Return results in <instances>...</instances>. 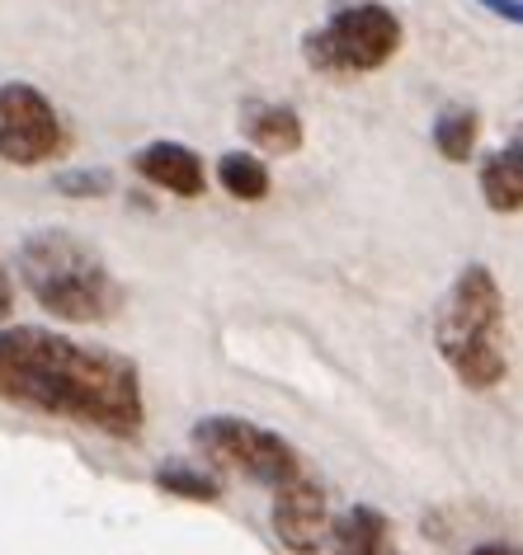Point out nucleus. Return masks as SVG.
<instances>
[{"instance_id": "15", "label": "nucleus", "mask_w": 523, "mask_h": 555, "mask_svg": "<svg viewBox=\"0 0 523 555\" xmlns=\"http://www.w3.org/2000/svg\"><path fill=\"white\" fill-rule=\"evenodd\" d=\"M114 189V175L109 170H62L58 175V193H66V198H104V193Z\"/></svg>"}, {"instance_id": "17", "label": "nucleus", "mask_w": 523, "mask_h": 555, "mask_svg": "<svg viewBox=\"0 0 523 555\" xmlns=\"http://www.w3.org/2000/svg\"><path fill=\"white\" fill-rule=\"evenodd\" d=\"M467 555H519V551L509 546V541H481V546H472Z\"/></svg>"}, {"instance_id": "9", "label": "nucleus", "mask_w": 523, "mask_h": 555, "mask_svg": "<svg viewBox=\"0 0 523 555\" xmlns=\"http://www.w3.org/2000/svg\"><path fill=\"white\" fill-rule=\"evenodd\" d=\"M326 541H330V555H396L387 513L373 504H349L340 518H330Z\"/></svg>"}, {"instance_id": "2", "label": "nucleus", "mask_w": 523, "mask_h": 555, "mask_svg": "<svg viewBox=\"0 0 523 555\" xmlns=\"http://www.w3.org/2000/svg\"><path fill=\"white\" fill-rule=\"evenodd\" d=\"M15 269L38 307L66 325H100L123 311V287L114 269L76 231L48 227V231L24 235Z\"/></svg>"}, {"instance_id": "18", "label": "nucleus", "mask_w": 523, "mask_h": 555, "mask_svg": "<svg viewBox=\"0 0 523 555\" xmlns=\"http://www.w3.org/2000/svg\"><path fill=\"white\" fill-rule=\"evenodd\" d=\"M486 5H495V15H505L509 24H519V0H486Z\"/></svg>"}, {"instance_id": "4", "label": "nucleus", "mask_w": 523, "mask_h": 555, "mask_svg": "<svg viewBox=\"0 0 523 555\" xmlns=\"http://www.w3.org/2000/svg\"><path fill=\"white\" fill-rule=\"evenodd\" d=\"M194 448L208 456L217 470H231V476H245L255 485H279L297 480L302 470V452L288 438H279L273 428L241 420V414H208V420L194 424Z\"/></svg>"}, {"instance_id": "1", "label": "nucleus", "mask_w": 523, "mask_h": 555, "mask_svg": "<svg viewBox=\"0 0 523 555\" xmlns=\"http://www.w3.org/2000/svg\"><path fill=\"white\" fill-rule=\"evenodd\" d=\"M0 405L94 428L118 442L142 438L146 424L142 372L132 358L43 325L0 330Z\"/></svg>"}, {"instance_id": "10", "label": "nucleus", "mask_w": 523, "mask_h": 555, "mask_svg": "<svg viewBox=\"0 0 523 555\" xmlns=\"http://www.w3.org/2000/svg\"><path fill=\"white\" fill-rule=\"evenodd\" d=\"M245 132L269 156H293L302 146V118L288 104H251L245 108Z\"/></svg>"}, {"instance_id": "6", "label": "nucleus", "mask_w": 523, "mask_h": 555, "mask_svg": "<svg viewBox=\"0 0 523 555\" xmlns=\"http://www.w3.org/2000/svg\"><path fill=\"white\" fill-rule=\"evenodd\" d=\"M62 118L38 86L5 80L0 86V160L5 165H43L62 151Z\"/></svg>"}, {"instance_id": "13", "label": "nucleus", "mask_w": 523, "mask_h": 555, "mask_svg": "<svg viewBox=\"0 0 523 555\" xmlns=\"http://www.w3.org/2000/svg\"><path fill=\"white\" fill-rule=\"evenodd\" d=\"M156 485L175 499H189V504H217L222 499V480L213 470H199L189 462H165L156 466Z\"/></svg>"}, {"instance_id": "11", "label": "nucleus", "mask_w": 523, "mask_h": 555, "mask_svg": "<svg viewBox=\"0 0 523 555\" xmlns=\"http://www.w3.org/2000/svg\"><path fill=\"white\" fill-rule=\"evenodd\" d=\"M481 193L495 212H519L523 207V146L509 142L505 151L481 165Z\"/></svg>"}, {"instance_id": "12", "label": "nucleus", "mask_w": 523, "mask_h": 555, "mask_svg": "<svg viewBox=\"0 0 523 555\" xmlns=\"http://www.w3.org/2000/svg\"><path fill=\"white\" fill-rule=\"evenodd\" d=\"M217 184L241 203H259V198H269V165L245 156V151H231V156L217 160Z\"/></svg>"}, {"instance_id": "3", "label": "nucleus", "mask_w": 523, "mask_h": 555, "mask_svg": "<svg viewBox=\"0 0 523 555\" xmlns=\"http://www.w3.org/2000/svg\"><path fill=\"white\" fill-rule=\"evenodd\" d=\"M500 325H505V293L495 283V273L486 263L462 269L434 315V344L444 353V363L452 367V377L472 386V391H490V386L509 377Z\"/></svg>"}, {"instance_id": "7", "label": "nucleus", "mask_w": 523, "mask_h": 555, "mask_svg": "<svg viewBox=\"0 0 523 555\" xmlns=\"http://www.w3.org/2000/svg\"><path fill=\"white\" fill-rule=\"evenodd\" d=\"M326 522H330V499L326 485L311 480L302 470L297 480H288L273 490V537L283 541L293 555H316L326 546Z\"/></svg>"}, {"instance_id": "5", "label": "nucleus", "mask_w": 523, "mask_h": 555, "mask_svg": "<svg viewBox=\"0 0 523 555\" xmlns=\"http://www.w3.org/2000/svg\"><path fill=\"white\" fill-rule=\"evenodd\" d=\"M401 52V20L378 0L335 10L321 29L307 34V62L330 76L378 72Z\"/></svg>"}, {"instance_id": "14", "label": "nucleus", "mask_w": 523, "mask_h": 555, "mask_svg": "<svg viewBox=\"0 0 523 555\" xmlns=\"http://www.w3.org/2000/svg\"><path fill=\"white\" fill-rule=\"evenodd\" d=\"M476 132H481V122L472 108H462V104H452L438 114L434 122V146H438V156L452 160V165H467V156H472V146H476Z\"/></svg>"}, {"instance_id": "16", "label": "nucleus", "mask_w": 523, "mask_h": 555, "mask_svg": "<svg viewBox=\"0 0 523 555\" xmlns=\"http://www.w3.org/2000/svg\"><path fill=\"white\" fill-rule=\"evenodd\" d=\"M10 307H15V283H10L5 263H0V321H5V315H10Z\"/></svg>"}, {"instance_id": "8", "label": "nucleus", "mask_w": 523, "mask_h": 555, "mask_svg": "<svg viewBox=\"0 0 523 555\" xmlns=\"http://www.w3.org/2000/svg\"><path fill=\"white\" fill-rule=\"evenodd\" d=\"M132 170L156 184L165 193H180V198H203L208 189V175H203V160L189 151L184 142H151L132 156Z\"/></svg>"}]
</instances>
